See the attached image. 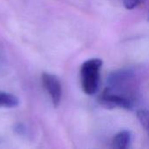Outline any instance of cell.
<instances>
[{
  "mask_svg": "<svg viewBox=\"0 0 149 149\" xmlns=\"http://www.w3.org/2000/svg\"><path fill=\"white\" fill-rule=\"evenodd\" d=\"M125 8L127 10H133L141 4L145 0H122Z\"/></svg>",
  "mask_w": 149,
  "mask_h": 149,
  "instance_id": "52a82bcc",
  "label": "cell"
},
{
  "mask_svg": "<svg viewBox=\"0 0 149 149\" xmlns=\"http://www.w3.org/2000/svg\"><path fill=\"white\" fill-rule=\"evenodd\" d=\"M42 84L50 95L53 106L58 107L62 97V86L59 79L56 75L45 72L42 74Z\"/></svg>",
  "mask_w": 149,
  "mask_h": 149,
  "instance_id": "3957f363",
  "label": "cell"
},
{
  "mask_svg": "<svg viewBox=\"0 0 149 149\" xmlns=\"http://www.w3.org/2000/svg\"><path fill=\"white\" fill-rule=\"evenodd\" d=\"M102 60L91 58L86 60L80 68V82L84 93L87 95L94 94L99 88Z\"/></svg>",
  "mask_w": 149,
  "mask_h": 149,
  "instance_id": "7a4b0ae2",
  "label": "cell"
},
{
  "mask_svg": "<svg viewBox=\"0 0 149 149\" xmlns=\"http://www.w3.org/2000/svg\"><path fill=\"white\" fill-rule=\"evenodd\" d=\"M122 108L132 109L138 96V82L131 70L113 72L107 79V86L104 90Z\"/></svg>",
  "mask_w": 149,
  "mask_h": 149,
  "instance_id": "6da1fadb",
  "label": "cell"
},
{
  "mask_svg": "<svg viewBox=\"0 0 149 149\" xmlns=\"http://www.w3.org/2000/svg\"><path fill=\"white\" fill-rule=\"evenodd\" d=\"M19 105V100L13 94L0 92V107L12 108Z\"/></svg>",
  "mask_w": 149,
  "mask_h": 149,
  "instance_id": "5b68a950",
  "label": "cell"
},
{
  "mask_svg": "<svg viewBox=\"0 0 149 149\" xmlns=\"http://www.w3.org/2000/svg\"><path fill=\"white\" fill-rule=\"evenodd\" d=\"M137 118L141 124L144 130L147 132L149 136V110L141 109L139 110L137 113Z\"/></svg>",
  "mask_w": 149,
  "mask_h": 149,
  "instance_id": "8992f818",
  "label": "cell"
},
{
  "mask_svg": "<svg viewBox=\"0 0 149 149\" xmlns=\"http://www.w3.org/2000/svg\"><path fill=\"white\" fill-rule=\"evenodd\" d=\"M131 142V134L128 131H121L112 140V147L118 149H126Z\"/></svg>",
  "mask_w": 149,
  "mask_h": 149,
  "instance_id": "277c9868",
  "label": "cell"
}]
</instances>
